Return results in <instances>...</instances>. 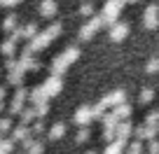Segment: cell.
<instances>
[{
    "mask_svg": "<svg viewBox=\"0 0 159 154\" xmlns=\"http://www.w3.org/2000/svg\"><path fill=\"white\" fill-rule=\"evenodd\" d=\"M77 56H80L77 47H68L61 56H56V59H54V63H52V75H59V77H61V75L68 70V65H73L75 61H77Z\"/></svg>",
    "mask_w": 159,
    "mask_h": 154,
    "instance_id": "1",
    "label": "cell"
},
{
    "mask_svg": "<svg viewBox=\"0 0 159 154\" xmlns=\"http://www.w3.org/2000/svg\"><path fill=\"white\" fill-rule=\"evenodd\" d=\"M59 33H61V26L56 24V26H52L47 33L33 35V37H30V45H28V49H26V51H40V49H45V47L52 42V37H54V35H59Z\"/></svg>",
    "mask_w": 159,
    "mask_h": 154,
    "instance_id": "2",
    "label": "cell"
},
{
    "mask_svg": "<svg viewBox=\"0 0 159 154\" xmlns=\"http://www.w3.org/2000/svg\"><path fill=\"white\" fill-rule=\"evenodd\" d=\"M28 103V89L26 86H16V94L12 96L10 105H7V112H10V117H14V114H19L21 110H24V105Z\"/></svg>",
    "mask_w": 159,
    "mask_h": 154,
    "instance_id": "3",
    "label": "cell"
},
{
    "mask_svg": "<svg viewBox=\"0 0 159 154\" xmlns=\"http://www.w3.org/2000/svg\"><path fill=\"white\" fill-rule=\"evenodd\" d=\"M40 86H42V91L47 94V98H54V96H59L61 89H63V80H61L59 75H52L49 80H45Z\"/></svg>",
    "mask_w": 159,
    "mask_h": 154,
    "instance_id": "4",
    "label": "cell"
},
{
    "mask_svg": "<svg viewBox=\"0 0 159 154\" xmlns=\"http://www.w3.org/2000/svg\"><path fill=\"white\" fill-rule=\"evenodd\" d=\"M73 121L77 126H89L94 121V114H91V105H80L73 114Z\"/></svg>",
    "mask_w": 159,
    "mask_h": 154,
    "instance_id": "5",
    "label": "cell"
},
{
    "mask_svg": "<svg viewBox=\"0 0 159 154\" xmlns=\"http://www.w3.org/2000/svg\"><path fill=\"white\" fill-rule=\"evenodd\" d=\"M21 147H24V154H42L45 152V143L38 140L33 133H30L26 140H21Z\"/></svg>",
    "mask_w": 159,
    "mask_h": 154,
    "instance_id": "6",
    "label": "cell"
},
{
    "mask_svg": "<svg viewBox=\"0 0 159 154\" xmlns=\"http://www.w3.org/2000/svg\"><path fill=\"white\" fill-rule=\"evenodd\" d=\"M124 100H126V94H124V91H122V89H117V91H110L108 96H103V98H101L98 103L103 105L105 110H112L115 105H119V103H124Z\"/></svg>",
    "mask_w": 159,
    "mask_h": 154,
    "instance_id": "7",
    "label": "cell"
},
{
    "mask_svg": "<svg viewBox=\"0 0 159 154\" xmlns=\"http://www.w3.org/2000/svg\"><path fill=\"white\" fill-rule=\"evenodd\" d=\"M134 138L136 140H152V138H157V126H152V124H140V126H136L134 129Z\"/></svg>",
    "mask_w": 159,
    "mask_h": 154,
    "instance_id": "8",
    "label": "cell"
},
{
    "mask_svg": "<svg viewBox=\"0 0 159 154\" xmlns=\"http://www.w3.org/2000/svg\"><path fill=\"white\" fill-rule=\"evenodd\" d=\"M131 135H134V124H131L129 119H119L117 126H115V138H119V140H129Z\"/></svg>",
    "mask_w": 159,
    "mask_h": 154,
    "instance_id": "9",
    "label": "cell"
},
{
    "mask_svg": "<svg viewBox=\"0 0 159 154\" xmlns=\"http://www.w3.org/2000/svg\"><path fill=\"white\" fill-rule=\"evenodd\" d=\"M145 28H157L159 26V7L157 5H150L145 10Z\"/></svg>",
    "mask_w": 159,
    "mask_h": 154,
    "instance_id": "10",
    "label": "cell"
},
{
    "mask_svg": "<svg viewBox=\"0 0 159 154\" xmlns=\"http://www.w3.org/2000/svg\"><path fill=\"white\" fill-rule=\"evenodd\" d=\"M126 35H129V26L126 24H112V28H110V40L119 42V40H124Z\"/></svg>",
    "mask_w": 159,
    "mask_h": 154,
    "instance_id": "11",
    "label": "cell"
},
{
    "mask_svg": "<svg viewBox=\"0 0 159 154\" xmlns=\"http://www.w3.org/2000/svg\"><path fill=\"white\" fill-rule=\"evenodd\" d=\"M63 133H66V124H63V121H56V124L49 126V131H45V135L49 140H61Z\"/></svg>",
    "mask_w": 159,
    "mask_h": 154,
    "instance_id": "12",
    "label": "cell"
},
{
    "mask_svg": "<svg viewBox=\"0 0 159 154\" xmlns=\"http://www.w3.org/2000/svg\"><path fill=\"white\" fill-rule=\"evenodd\" d=\"M10 138L14 140V143H21V140H26L30 135V126H26V124H19V126H14V129L10 131Z\"/></svg>",
    "mask_w": 159,
    "mask_h": 154,
    "instance_id": "13",
    "label": "cell"
},
{
    "mask_svg": "<svg viewBox=\"0 0 159 154\" xmlns=\"http://www.w3.org/2000/svg\"><path fill=\"white\" fill-rule=\"evenodd\" d=\"M101 24H103V21H101V19H91V21H89V24H87V26H84V28L80 30V37H82V40H89L91 35H94V33H96V30H98V28H101Z\"/></svg>",
    "mask_w": 159,
    "mask_h": 154,
    "instance_id": "14",
    "label": "cell"
},
{
    "mask_svg": "<svg viewBox=\"0 0 159 154\" xmlns=\"http://www.w3.org/2000/svg\"><path fill=\"white\" fill-rule=\"evenodd\" d=\"M24 75H26L24 70H21L19 65H14V68H10V70H7V82H10L12 86H19L21 82H24Z\"/></svg>",
    "mask_w": 159,
    "mask_h": 154,
    "instance_id": "15",
    "label": "cell"
},
{
    "mask_svg": "<svg viewBox=\"0 0 159 154\" xmlns=\"http://www.w3.org/2000/svg\"><path fill=\"white\" fill-rule=\"evenodd\" d=\"M33 119H35V108H33V105H24V110L19 112V124L30 126Z\"/></svg>",
    "mask_w": 159,
    "mask_h": 154,
    "instance_id": "16",
    "label": "cell"
},
{
    "mask_svg": "<svg viewBox=\"0 0 159 154\" xmlns=\"http://www.w3.org/2000/svg\"><path fill=\"white\" fill-rule=\"evenodd\" d=\"M124 147H126V140L115 138V140H110V143H108V147H105L103 154H124Z\"/></svg>",
    "mask_w": 159,
    "mask_h": 154,
    "instance_id": "17",
    "label": "cell"
},
{
    "mask_svg": "<svg viewBox=\"0 0 159 154\" xmlns=\"http://www.w3.org/2000/svg\"><path fill=\"white\" fill-rule=\"evenodd\" d=\"M112 112L117 114V119H129L134 110H131V105H129V103H126V100H124V103L115 105V108H112Z\"/></svg>",
    "mask_w": 159,
    "mask_h": 154,
    "instance_id": "18",
    "label": "cell"
},
{
    "mask_svg": "<svg viewBox=\"0 0 159 154\" xmlns=\"http://www.w3.org/2000/svg\"><path fill=\"white\" fill-rule=\"evenodd\" d=\"M138 100H140V105H148V103H152V100H154V89H150V86H145V89L140 91Z\"/></svg>",
    "mask_w": 159,
    "mask_h": 154,
    "instance_id": "19",
    "label": "cell"
},
{
    "mask_svg": "<svg viewBox=\"0 0 159 154\" xmlns=\"http://www.w3.org/2000/svg\"><path fill=\"white\" fill-rule=\"evenodd\" d=\"M89 135H91V131H89V126H80L77 129V133H75V143H87L89 140Z\"/></svg>",
    "mask_w": 159,
    "mask_h": 154,
    "instance_id": "20",
    "label": "cell"
},
{
    "mask_svg": "<svg viewBox=\"0 0 159 154\" xmlns=\"http://www.w3.org/2000/svg\"><path fill=\"white\" fill-rule=\"evenodd\" d=\"M33 108H35V119H45L47 112H49V100H47V103H38V105H33Z\"/></svg>",
    "mask_w": 159,
    "mask_h": 154,
    "instance_id": "21",
    "label": "cell"
},
{
    "mask_svg": "<svg viewBox=\"0 0 159 154\" xmlns=\"http://www.w3.org/2000/svg\"><path fill=\"white\" fill-rule=\"evenodd\" d=\"M30 133L38 138V135H42L45 133V121L42 119H33V124H30Z\"/></svg>",
    "mask_w": 159,
    "mask_h": 154,
    "instance_id": "22",
    "label": "cell"
},
{
    "mask_svg": "<svg viewBox=\"0 0 159 154\" xmlns=\"http://www.w3.org/2000/svg\"><path fill=\"white\" fill-rule=\"evenodd\" d=\"M126 149V154H143L145 149H143V140H134V143L129 145V147H124Z\"/></svg>",
    "mask_w": 159,
    "mask_h": 154,
    "instance_id": "23",
    "label": "cell"
},
{
    "mask_svg": "<svg viewBox=\"0 0 159 154\" xmlns=\"http://www.w3.org/2000/svg\"><path fill=\"white\" fill-rule=\"evenodd\" d=\"M54 12H56V2H54V0H45V2H42V14L52 16Z\"/></svg>",
    "mask_w": 159,
    "mask_h": 154,
    "instance_id": "24",
    "label": "cell"
},
{
    "mask_svg": "<svg viewBox=\"0 0 159 154\" xmlns=\"http://www.w3.org/2000/svg\"><path fill=\"white\" fill-rule=\"evenodd\" d=\"M145 73H148V75H154V73H159V59H157V56L148 61V65H145Z\"/></svg>",
    "mask_w": 159,
    "mask_h": 154,
    "instance_id": "25",
    "label": "cell"
},
{
    "mask_svg": "<svg viewBox=\"0 0 159 154\" xmlns=\"http://www.w3.org/2000/svg\"><path fill=\"white\" fill-rule=\"evenodd\" d=\"M12 131V117H0V133L5 135Z\"/></svg>",
    "mask_w": 159,
    "mask_h": 154,
    "instance_id": "26",
    "label": "cell"
},
{
    "mask_svg": "<svg viewBox=\"0 0 159 154\" xmlns=\"http://www.w3.org/2000/svg\"><path fill=\"white\" fill-rule=\"evenodd\" d=\"M91 114H94V119H101V117H103L105 114V108L101 103H96V105H91Z\"/></svg>",
    "mask_w": 159,
    "mask_h": 154,
    "instance_id": "27",
    "label": "cell"
},
{
    "mask_svg": "<svg viewBox=\"0 0 159 154\" xmlns=\"http://www.w3.org/2000/svg\"><path fill=\"white\" fill-rule=\"evenodd\" d=\"M103 140L105 143L115 140V126H103Z\"/></svg>",
    "mask_w": 159,
    "mask_h": 154,
    "instance_id": "28",
    "label": "cell"
},
{
    "mask_svg": "<svg viewBox=\"0 0 159 154\" xmlns=\"http://www.w3.org/2000/svg\"><path fill=\"white\" fill-rule=\"evenodd\" d=\"M148 149H145V152H148V154H159V140L157 138H152V140H148Z\"/></svg>",
    "mask_w": 159,
    "mask_h": 154,
    "instance_id": "29",
    "label": "cell"
},
{
    "mask_svg": "<svg viewBox=\"0 0 159 154\" xmlns=\"http://www.w3.org/2000/svg\"><path fill=\"white\" fill-rule=\"evenodd\" d=\"M2 54L5 56H14V40H7L2 45Z\"/></svg>",
    "mask_w": 159,
    "mask_h": 154,
    "instance_id": "30",
    "label": "cell"
},
{
    "mask_svg": "<svg viewBox=\"0 0 159 154\" xmlns=\"http://www.w3.org/2000/svg\"><path fill=\"white\" fill-rule=\"evenodd\" d=\"M14 24H16V19H14V16H7V19H5V30L14 28Z\"/></svg>",
    "mask_w": 159,
    "mask_h": 154,
    "instance_id": "31",
    "label": "cell"
},
{
    "mask_svg": "<svg viewBox=\"0 0 159 154\" xmlns=\"http://www.w3.org/2000/svg\"><path fill=\"white\" fill-rule=\"evenodd\" d=\"M91 12H94V7H91L89 2H87V5H82V14H91Z\"/></svg>",
    "mask_w": 159,
    "mask_h": 154,
    "instance_id": "32",
    "label": "cell"
},
{
    "mask_svg": "<svg viewBox=\"0 0 159 154\" xmlns=\"http://www.w3.org/2000/svg\"><path fill=\"white\" fill-rule=\"evenodd\" d=\"M7 98V89H5V86H0V100H5Z\"/></svg>",
    "mask_w": 159,
    "mask_h": 154,
    "instance_id": "33",
    "label": "cell"
},
{
    "mask_svg": "<svg viewBox=\"0 0 159 154\" xmlns=\"http://www.w3.org/2000/svg\"><path fill=\"white\" fill-rule=\"evenodd\" d=\"M0 2H2V5H16L19 0H0Z\"/></svg>",
    "mask_w": 159,
    "mask_h": 154,
    "instance_id": "34",
    "label": "cell"
},
{
    "mask_svg": "<svg viewBox=\"0 0 159 154\" xmlns=\"http://www.w3.org/2000/svg\"><path fill=\"white\" fill-rule=\"evenodd\" d=\"M2 138H5V135H2V133H0V140H2Z\"/></svg>",
    "mask_w": 159,
    "mask_h": 154,
    "instance_id": "35",
    "label": "cell"
},
{
    "mask_svg": "<svg viewBox=\"0 0 159 154\" xmlns=\"http://www.w3.org/2000/svg\"><path fill=\"white\" fill-rule=\"evenodd\" d=\"M129 2H138V0H129Z\"/></svg>",
    "mask_w": 159,
    "mask_h": 154,
    "instance_id": "36",
    "label": "cell"
},
{
    "mask_svg": "<svg viewBox=\"0 0 159 154\" xmlns=\"http://www.w3.org/2000/svg\"><path fill=\"white\" fill-rule=\"evenodd\" d=\"M87 154H94V152H87Z\"/></svg>",
    "mask_w": 159,
    "mask_h": 154,
    "instance_id": "37",
    "label": "cell"
}]
</instances>
